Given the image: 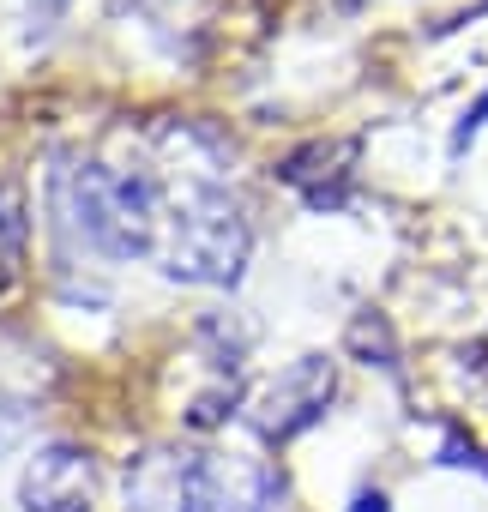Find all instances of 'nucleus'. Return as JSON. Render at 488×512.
<instances>
[{
	"instance_id": "nucleus-6",
	"label": "nucleus",
	"mask_w": 488,
	"mask_h": 512,
	"mask_svg": "<svg viewBox=\"0 0 488 512\" xmlns=\"http://www.w3.org/2000/svg\"><path fill=\"white\" fill-rule=\"evenodd\" d=\"M193 464H199V458L169 452V446L133 458V464H127V512H181L187 482H193Z\"/></svg>"
},
{
	"instance_id": "nucleus-8",
	"label": "nucleus",
	"mask_w": 488,
	"mask_h": 512,
	"mask_svg": "<svg viewBox=\"0 0 488 512\" xmlns=\"http://www.w3.org/2000/svg\"><path fill=\"white\" fill-rule=\"evenodd\" d=\"M25 428H31V404H25V398H13V392H0V452L19 446V440H25Z\"/></svg>"
},
{
	"instance_id": "nucleus-1",
	"label": "nucleus",
	"mask_w": 488,
	"mask_h": 512,
	"mask_svg": "<svg viewBox=\"0 0 488 512\" xmlns=\"http://www.w3.org/2000/svg\"><path fill=\"white\" fill-rule=\"evenodd\" d=\"M49 205L61 235L85 241L103 260H151L163 181L145 169H109L91 157H61L49 175Z\"/></svg>"
},
{
	"instance_id": "nucleus-4",
	"label": "nucleus",
	"mask_w": 488,
	"mask_h": 512,
	"mask_svg": "<svg viewBox=\"0 0 488 512\" xmlns=\"http://www.w3.org/2000/svg\"><path fill=\"white\" fill-rule=\"evenodd\" d=\"M181 512H284V482L266 458L211 452V458L193 464Z\"/></svg>"
},
{
	"instance_id": "nucleus-9",
	"label": "nucleus",
	"mask_w": 488,
	"mask_h": 512,
	"mask_svg": "<svg viewBox=\"0 0 488 512\" xmlns=\"http://www.w3.org/2000/svg\"><path fill=\"white\" fill-rule=\"evenodd\" d=\"M482 121H488V97H482V103H476V109H470V115H464V127H458V139H452V145H458V151H464V145H470V139H476V133H482Z\"/></svg>"
},
{
	"instance_id": "nucleus-7",
	"label": "nucleus",
	"mask_w": 488,
	"mask_h": 512,
	"mask_svg": "<svg viewBox=\"0 0 488 512\" xmlns=\"http://www.w3.org/2000/svg\"><path fill=\"white\" fill-rule=\"evenodd\" d=\"M25 241H31V217H25V193L0 181V290H13L25 272Z\"/></svg>"
},
{
	"instance_id": "nucleus-5",
	"label": "nucleus",
	"mask_w": 488,
	"mask_h": 512,
	"mask_svg": "<svg viewBox=\"0 0 488 512\" xmlns=\"http://www.w3.org/2000/svg\"><path fill=\"white\" fill-rule=\"evenodd\" d=\"M91 494H97V470L67 440L37 446L25 476H19V506L25 512H91Z\"/></svg>"
},
{
	"instance_id": "nucleus-3",
	"label": "nucleus",
	"mask_w": 488,
	"mask_h": 512,
	"mask_svg": "<svg viewBox=\"0 0 488 512\" xmlns=\"http://www.w3.org/2000/svg\"><path fill=\"white\" fill-rule=\"evenodd\" d=\"M332 392H338V362L332 356H302L248 398V422H254L260 440L284 446V440H296L302 428H314L326 416Z\"/></svg>"
},
{
	"instance_id": "nucleus-2",
	"label": "nucleus",
	"mask_w": 488,
	"mask_h": 512,
	"mask_svg": "<svg viewBox=\"0 0 488 512\" xmlns=\"http://www.w3.org/2000/svg\"><path fill=\"white\" fill-rule=\"evenodd\" d=\"M248 253H254V229L211 169H181V181L163 187L157 241H151V260L163 266V278L223 290L241 278Z\"/></svg>"
},
{
	"instance_id": "nucleus-10",
	"label": "nucleus",
	"mask_w": 488,
	"mask_h": 512,
	"mask_svg": "<svg viewBox=\"0 0 488 512\" xmlns=\"http://www.w3.org/2000/svg\"><path fill=\"white\" fill-rule=\"evenodd\" d=\"M350 512H386V494H380V488H362V494L350 500Z\"/></svg>"
}]
</instances>
